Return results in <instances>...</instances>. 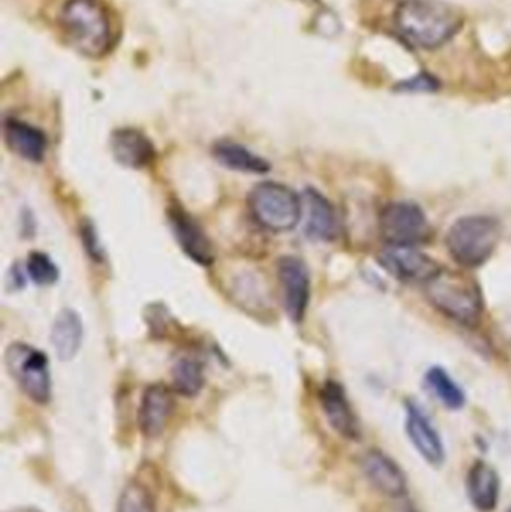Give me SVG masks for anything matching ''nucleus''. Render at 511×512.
<instances>
[{
    "instance_id": "f257e3e1",
    "label": "nucleus",
    "mask_w": 511,
    "mask_h": 512,
    "mask_svg": "<svg viewBox=\"0 0 511 512\" xmlns=\"http://www.w3.org/2000/svg\"><path fill=\"white\" fill-rule=\"evenodd\" d=\"M399 33L420 48H437L464 24L461 12L443 0H405L396 9Z\"/></svg>"
},
{
    "instance_id": "f03ea898",
    "label": "nucleus",
    "mask_w": 511,
    "mask_h": 512,
    "mask_svg": "<svg viewBox=\"0 0 511 512\" xmlns=\"http://www.w3.org/2000/svg\"><path fill=\"white\" fill-rule=\"evenodd\" d=\"M60 29L84 56L101 57L113 42L110 15L99 0H68L60 11Z\"/></svg>"
},
{
    "instance_id": "7ed1b4c3",
    "label": "nucleus",
    "mask_w": 511,
    "mask_h": 512,
    "mask_svg": "<svg viewBox=\"0 0 511 512\" xmlns=\"http://www.w3.org/2000/svg\"><path fill=\"white\" fill-rule=\"evenodd\" d=\"M425 286L426 295L438 312L465 327L479 324L485 310V300L476 279L462 271L443 268Z\"/></svg>"
},
{
    "instance_id": "20e7f679",
    "label": "nucleus",
    "mask_w": 511,
    "mask_h": 512,
    "mask_svg": "<svg viewBox=\"0 0 511 512\" xmlns=\"http://www.w3.org/2000/svg\"><path fill=\"white\" fill-rule=\"evenodd\" d=\"M500 239L501 225L497 219L491 216H465L450 228L446 245L456 264L477 268L494 255Z\"/></svg>"
},
{
    "instance_id": "39448f33",
    "label": "nucleus",
    "mask_w": 511,
    "mask_h": 512,
    "mask_svg": "<svg viewBox=\"0 0 511 512\" xmlns=\"http://www.w3.org/2000/svg\"><path fill=\"white\" fill-rule=\"evenodd\" d=\"M249 210L257 224L272 233H287L302 221V198L282 183L264 182L249 192Z\"/></svg>"
},
{
    "instance_id": "423d86ee",
    "label": "nucleus",
    "mask_w": 511,
    "mask_h": 512,
    "mask_svg": "<svg viewBox=\"0 0 511 512\" xmlns=\"http://www.w3.org/2000/svg\"><path fill=\"white\" fill-rule=\"evenodd\" d=\"M5 364L9 375L17 381L27 397L41 405L50 402V366L44 352L26 343L15 342L6 349Z\"/></svg>"
},
{
    "instance_id": "0eeeda50",
    "label": "nucleus",
    "mask_w": 511,
    "mask_h": 512,
    "mask_svg": "<svg viewBox=\"0 0 511 512\" xmlns=\"http://www.w3.org/2000/svg\"><path fill=\"white\" fill-rule=\"evenodd\" d=\"M381 239L392 248H416L432 239L425 212L414 203H390L378 219Z\"/></svg>"
},
{
    "instance_id": "6e6552de",
    "label": "nucleus",
    "mask_w": 511,
    "mask_h": 512,
    "mask_svg": "<svg viewBox=\"0 0 511 512\" xmlns=\"http://www.w3.org/2000/svg\"><path fill=\"white\" fill-rule=\"evenodd\" d=\"M276 270L285 312L291 321L302 322L311 300V277L308 267L296 256H282Z\"/></svg>"
},
{
    "instance_id": "1a4fd4ad",
    "label": "nucleus",
    "mask_w": 511,
    "mask_h": 512,
    "mask_svg": "<svg viewBox=\"0 0 511 512\" xmlns=\"http://www.w3.org/2000/svg\"><path fill=\"white\" fill-rule=\"evenodd\" d=\"M381 267L396 279L405 283L431 282L443 268L431 256L416 248H389L378 255Z\"/></svg>"
},
{
    "instance_id": "9d476101",
    "label": "nucleus",
    "mask_w": 511,
    "mask_h": 512,
    "mask_svg": "<svg viewBox=\"0 0 511 512\" xmlns=\"http://www.w3.org/2000/svg\"><path fill=\"white\" fill-rule=\"evenodd\" d=\"M168 218H170L171 230L183 252L197 264L204 267L212 265L215 261V252L203 228L182 207H171Z\"/></svg>"
},
{
    "instance_id": "9b49d317",
    "label": "nucleus",
    "mask_w": 511,
    "mask_h": 512,
    "mask_svg": "<svg viewBox=\"0 0 511 512\" xmlns=\"http://www.w3.org/2000/svg\"><path fill=\"white\" fill-rule=\"evenodd\" d=\"M174 411V397L170 388L162 384L150 385L141 397L138 424L146 438L162 435Z\"/></svg>"
},
{
    "instance_id": "f8f14e48",
    "label": "nucleus",
    "mask_w": 511,
    "mask_h": 512,
    "mask_svg": "<svg viewBox=\"0 0 511 512\" xmlns=\"http://www.w3.org/2000/svg\"><path fill=\"white\" fill-rule=\"evenodd\" d=\"M407 433L420 456L429 465L435 468L443 465L446 460V450H444L440 433L416 403H410L407 408Z\"/></svg>"
},
{
    "instance_id": "ddd939ff",
    "label": "nucleus",
    "mask_w": 511,
    "mask_h": 512,
    "mask_svg": "<svg viewBox=\"0 0 511 512\" xmlns=\"http://www.w3.org/2000/svg\"><path fill=\"white\" fill-rule=\"evenodd\" d=\"M320 399L330 426L344 438L351 439V441L359 439V420H357L356 414L351 408L344 387L338 382L327 381L321 388Z\"/></svg>"
},
{
    "instance_id": "4468645a",
    "label": "nucleus",
    "mask_w": 511,
    "mask_h": 512,
    "mask_svg": "<svg viewBox=\"0 0 511 512\" xmlns=\"http://www.w3.org/2000/svg\"><path fill=\"white\" fill-rule=\"evenodd\" d=\"M362 468L372 486L383 495L402 498L407 493V477L404 471L383 451H368L363 457Z\"/></svg>"
},
{
    "instance_id": "2eb2a0df",
    "label": "nucleus",
    "mask_w": 511,
    "mask_h": 512,
    "mask_svg": "<svg viewBox=\"0 0 511 512\" xmlns=\"http://www.w3.org/2000/svg\"><path fill=\"white\" fill-rule=\"evenodd\" d=\"M302 203L308 237L317 242H333L338 237L339 224L332 203L312 188L306 189Z\"/></svg>"
},
{
    "instance_id": "dca6fc26",
    "label": "nucleus",
    "mask_w": 511,
    "mask_h": 512,
    "mask_svg": "<svg viewBox=\"0 0 511 512\" xmlns=\"http://www.w3.org/2000/svg\"><path fill=\"white\" fill-rule=\"evenodd\" d=\"M110 147L114 159L120 165L134 168V170L147 167L156 158V150L152 141L137 129H117L111 135Z\"/></svg>"
},
{
    "instance_id": "f3484780",
    "label": "nucleus",
    "mask_w": 511,
    "mask_h": 512,
    "mask_svg": "<svg viewBox=\"0 0 511 512\" xmlns=\"http://www.w3.org/2000/svg\"><path fill=\"white\" fill-rule=\"evenodd\" d=\"M6 146L20 158L30 162H41L47 153V137L41 129L23 120L6 119L3 123Z\"/></svg>"
},
{
    "instance_id": "a211bd4d",
    "label": "nucleus",
    "mask_w": 511,
    "mask_h": 512,
    "mask_svg": "<svg viewBox=\"0 0 511 512\" xmlns=\"http://www.w3.org/2000/svg\"><path fill=\"white\" fill-rule=\"evenodd\" d=\"M467 490L477 510L494 511L500 501V477L497 471L482 460L474 463L468 472Z\"/></svg>"
},
{
    "instance_id": "6ab92c4d",
    "label": "nucleus",
    "mask_w": 511,
    "mask_h": 512,
    "mask_svg": "<svg viewBox=\"0 0 511 512\" xmlns=\"http://www.w3.org/2000/svg\"><path fill=\"white\" fill-rule=\"evenodd\" d=\"M84 328L80 315L75 310L63 309L54 319L51 328V343L57 358L71 361L80 351L83 343Z\"/></svg>"
},
{
    "instance_id": "aec40b11",
    "label": "nucleus",
    "mask_w": 511,
    "mask_h": 512,
    "mask_svg": "<svg viewBox=\"0 0 511 512\" xmlns=\"http://www.w3.org/2000/svg\"><path fill=\"white\" fill-rule=\"evenodd\" d=\"M213 156L222 167L239 171V173L266 174L272 168L267 159L255 155L251 150L246 149L242 144L234 143V141H218L213 146Z\"/></svg>"
},
{
    "instance_id": "412c9836",
    "label": "nucleus",
    "mask_w": 511,
    "mask_h": 512,
    "mask_svg": "<svg viewBox=\"0 0 511 512\" xmlns=\"http://www.w3.org/2000/svg\"><path fill=\"white\" fill-rule=\"evenodd\" d=\"M173 385L177 393L185 397H194L204 387V367L200 361L183 357L173 366Z\"/></svg>"
},
{
    "instance_id": "4be33fe9",
    "label": "nucleus",
    "mask_w": 511,
    "mask_h": 512,
    "mask_svg": "<svg viewBox=\"0 0 511 512\" xmlns=\"http://www.w3.org/2000/svg\"><path fill=\"white\" fill-rule=\"evenodd\" d=\"M426 385L446 408L461 409L465 405L464 391L441 367H432L426 373Z\"/></svg>"
},
{
    "instance_id": "5701e85b",
    "label": "nucleus",
    "mask_w": 511,
    "mask_h": 512,
    "mask_svg": "<svg viewBox=\"0 0 511 512\" xmlns=\"http://www.w3.org/2000/svg\"><path fill=\"white\" fill-rule=\"evenodd\" d=\"M117 512H156L155 498L141 481L131 480L120 493Z\"/></svg>"
},
{
    "instance_id": "b1692460",
    "label": "nucleus",
    "mask_w": 511,
    "mask_h": 512,
    "mask_svg": "<svg viewBox=\"0 0 511 512\" xmlns=\"http://www.w3.org/2000/svg\"><path fill=\"white\" fill-rule=\"evenodd\" d=\"M26 270L30 279L36 285L47 286L54 285L59 280V268L51 261L50 256L42 252H32L26 261Z\"/></svg>"
},
{
    "instance_id": "393cba45",
    "label": "nucleus",
    "mask_w": 511,
    "mask_h": 512,
    "mask_svg": "<svg viewBox=\"0 0 511 512\" xmlns=\"http://www.w3.org/2000/svg\"><path fill=\"white\" fill-rule=\"evenodd\" d=\"M402 89L404 90H434L437 87L434 80L428 77V75H420L416 80L413 81H405L402 84Z\"/></svg>"
},
{
    "instance_id": "a878e982",
    "label": "nucleus",
    "mask_w": 511,
    "mask_h": 512,
    "mask_svg": "<svg viewBox=\"0 0 511 512\" xmlns=\"http://www.w3.org/2000/svg\"><path fill=\"white\" fill-rule=\"evenodd\" d=\"M84 245H86L87 251L92 255V258L101 259L102 252L99 249L98 243H96L95 234H93L92 227H84L83 230Z\"/></svg>"
},
{
    "instance_id": "bb28decb",
    "label": "nucleus",
    "mask_w": 511,
    "mask_h": 512,
    "mask_svg": "<svg viewBox=\"0 0 511 512\" xmlns=\"http://www.w3.org/2000/svg\"><path fill=\"white\" fill-rule=\"evenodd\" d=\"M8 512H41V511L35 510V508H15V510H11Z\"/></svg>"
},
{
    "instance_id": "cd10ccee",
    "label": "nucleus",
    "mask_w": 511,
    "mask_h": 512,
    "mask_svg": "<svg viewBox=\"0 0 511 512\" xmlns=\"http://www.w3.org/2000/svg\"><path fill=\"white\" fill-rule=\"evenodd\" d=\"M507 512H511V508H510V510H509V511H507Z\"/></svg>"
}]
</instances>
